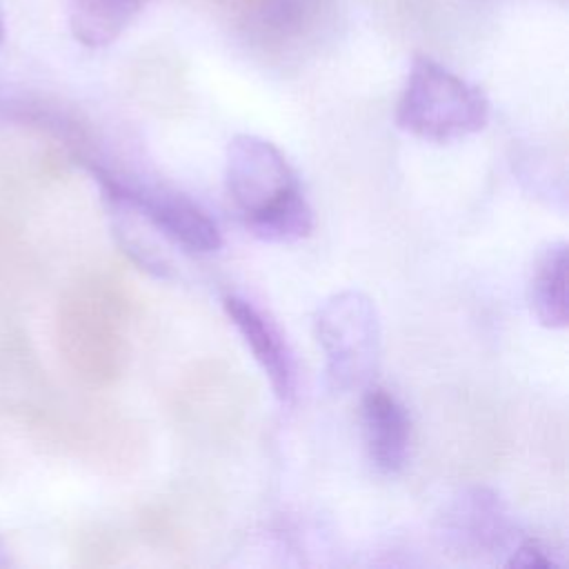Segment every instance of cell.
Here are the masks:
<instances>
[{"mask_svg":"<svg viewBox=\"0 0 569 569\" xmlns=\"http://www.w3.org/2000/svg\"><path fill=\"white\" fill-rule=\"evenodd\" d=\"M529 307L547 329L567 327V242H549L536 258L529 280Z\"/></svg>","mask_w":569,"mask_h":569,"instance_id":"cell-10","label":"cell"},{"mask_svg":"<svg viewBox=\"0 0 569 569\" xmlns=\"http://www.w3.org/2000/svg\"><path fill=\"white\" fill-rule=\"evenodd\" d=\"M442 536L467 553H489L507 542V516L498 496L473 487L453 498L442 516Z\"/></svg>","mask_w":569,"mask_h":569,"instance_id":"cell-8","label":"cell"},{"mask_svg":"<svg viewBox=\"0 0 569 569\" xmlns=\"http://www.w3.org/2000/svg\"><path fill=\"white\" fill-rule=\"evenodd\" d=\"M507 553H509L507 560H505L507 567H516V569H553V567H560V558L556 556V551L538 538H525V540L516 542V547Z\"/></svg>","mask_w":569,"mask_h":569,"instance_id":"cell-11","label":"cell"},{"mask_svg":"<svg viewBox=\"0 0 569 569\" xmlns=\"http://www.w3.org/2000/svg\"><path fill=\"white\" fill-rule=\"evenodd\" d=\"M224 184L247 229L264 242H296L311 233L313 211L282 151L253 133L227 144Z\"/></svg>","mask_w":569,"mask_h":569,"instance_id":"cell-1","label":"cell"},{"mask_svg":"<svg viewBox=\"0 0 569 569\" xmlns=\"http://www.w3.org/2000/svg\"><path fill=\"white\" fill-rule=\"evenodd\" d=\"M313 331L325 356L327 387L347 393L367 387L382 345L380 316L373 300L356 289L329 296L316 311Z\"/></svg>","mask_w":569,"mask_h":569,"instance_id":"cell-4","label":"cell"},{"mask_svg":"<svg viewBox=\"0 0 569 569\" xmlns=\"http://www.w3.org/2000/svg\"><path fill=\"white\" fill-rule=\"evenodd\" d=\"M251 49L289 58L320 44L338 24V0H202Z\"/></svg>","mask_w":569,"mask_h":569,"instance_id":"cell-3","label":"cell"},{"mask_svg":"<svg viewBox=\"0 0 569 569\" xmlns=\"http://www.w3.org/2000/svg\"><path fill=\"white\" fill-rule=\"evenodd\" d=\"M84 164L98 189L111 191L133 204L162 238L196 253H211L220 249L222 233L216 220L189 196L162 184L124 178L98 160H87Z\"/></svg>","mask_w":569,"mask_h":569,"instance_id":"cell-5","label":"cell"},{"mask_svg":"<svg viewBox=\"0 0 569 569\" xmlns=\"http://www.w3.org/2000/svg\"><path fill=\"white\" fill-rule=\"evenodd\" d=\"M485 91L427 56H416L396 104V124L427 142H453L489 122Z\"/></svg>","mask_w":569,"mask_h":569,"instance_id":"cell-2","label":"cell"},{"mask_svg":"<svg viewBox=\"0 0 569 569\" xmlns=\"http://www.w3.org/2000/svg\"><path fill=\"white\" fill-rule=\"evenodd\" d=\"M13 560H11V553H9V549H7V545L2 542V538H0V569H4V567H9Z\"/></svg>","mask_w":569,"mask_h":569,"instance_id":"cell-12","label":"cell"},{"mask_svg":"<svg viewBox=\"0 0 569 569\" xmlns=\"http://www.w3.org/2000/svg\"><path fill=\"white\" fill-rule=\"evenodd\" d=\"M2 33H4V27H2V18H0V40H2Z\"/></svg>","mask_w":569,"mask_h":569,"instance_id":"cell-13","label":"cell"},{"mask_svg":"<svg viewBox=\"0 0 569 569\" xmlns=\"http://www.w3.org/2000/svg\"><path fill=\"white\" fill-rule=\"evenodd\" d=\"M222 307L229 322L236 327L253 360L267 376L276 398L280 402H289L296 393V365L282 331L247 298L229 293L222 298Z\"/></svg>","mask_w":569,"mask_h":569,"instance_id":"cell-6","label":"cell"},{"mask_svg":"<svg viewBox=\"0 0 569 569\" xmlns=\"http://www.w3.org/2000/svg\"><path fill=\"white\" fill-rule=\"evenodd\" d=\"M151 0H67L69 31L87 49L113 44Z\"/></svg>","mask_w":569,"mask_h":569,"instance_id":"cell-9","label":"cell"},{"mask_svg":"<svg viewBox=\"0 0 569 569\" xmlns=\"http://www.w3.org/2000/svg\"><path fill=\"white\" fill-rule=\"evenodd\" d=\"M362 436L371 465L382 473H398L409 456L411 420L405 405L385 387L367 385L360 400Z\"/></svg>","mask_w":569,"mask_h":569,"instance_id":"cell-7","label":"cell"}]
</instances>
